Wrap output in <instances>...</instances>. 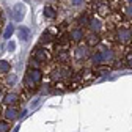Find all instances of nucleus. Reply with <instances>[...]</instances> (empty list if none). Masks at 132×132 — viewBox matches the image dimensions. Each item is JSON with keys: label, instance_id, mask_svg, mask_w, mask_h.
Returning <instances> with one entry per match:
<instances>
[{"label": "nucleus", "instance_id": "obj_2", "mask_svg": "<svg viewBox=\"0 0 132 132\" xmlns=\"http://www.w3.org/2000/svg\"><path fill=\"white\" fill-rule=\"evenodd\" d=\"M90 55H91V49H88L85 44L80 43V44H77L74 47V51L71 54V61H76V63H79L82 66L85 61H88Z\"/></svg>", "mask_w": 132, "mask_h": 132}, {"label": "nucleus", "instance_id": "obj_15", "mask_svg": "<svg viewBox=\"0 0 132 132\" xmlns=\"http://www.w3.org/2000/svg\"><path fill=\"white\" fill-rule=\"evenodd\" d=\"M110 66L109 64H99V66H93L91 71H93V76H104V74H109L110 72Z\"/></svg>", "mask_w": 132, "mask_h": 132}, {"label": "nucleus", "instance_id": "obj_1", "mask_svg": "<svg viewBox=\"0 0 132 132\" xmlns=\"http://www.w3.org/2000/svg\"><path fill=\"white\" fill-rule=\"evenodd\" d=\"M44 79V72L43 69H35V68H27L24 80H22V87L25 91L28 93H35L38 90V87L43 84Z\"/></svg>", "mask_w": 132, "mask_h": 132}, {"label": "nucleus", "instance_id": "obj_23", "mask_svg": "<svg viewBox=\"0 0 132 132\" xmlns=\"http://www.w3.org/2000/svg\"><path fill=\"white\" fill-rule=\"evenodd\" d=\"M3 84H0V101H2V97H3Z\"/></svg>", "mask_w": 132, "mask_h": 132}, {"label": "nucleus", "instance_id": "obj_16", "mask_svg": "<svg viewBox=\"0 0 132 132\" xmlns=\"http://www.w3.org/2000/svg\"><path fill=\"white\" fill-rule=\"evenodd\" d=\"M11 69V63L8 60H0V77H3L10 72Z\"/></svg>", "mask_w": 132, "mask_h": 132}, {"label": "nucleus", "instance_id": "obj_20", "mask_svg": "<svg viewBox=\"0 0 132 132\" xmlns=\"http://www.w3.org/2000/svg\"><path fill=\"white\" fill-rule=\"evenodd\" d=\"M11 130V124L5 120H0V132H10Z\"/></svg>", "mask_w": 132, "mask_h": 132}, {"label": "nucleus", "instance_id": "obj_24", "mask_svg": "<svg viewBox=\"0 0 132 132\" xmlns=\"http://www.w3.org/2000/svg\"><path fill=\"white\" fill-rule=\"evenodd\" d=\"M8 47H10V51H13V49H14V43H10Z\"/></svg>", "mask_w": 132, "mask_h": 132}, {"label": "nucleus", "instance_id": "obj_19", "mask_svg": "<svg viewBox=\"0 0 132 132\" xmlns=\"http://www.w3.org/2000/svg\"><path fill=\"white\" fill-rule=\"evenodd\" d=\"M13 31H14V25L13 24H8V27L5 28V33H3V38L5 39H10L13 36Z\"/></svg>", "mask_w": 132, "mask_h": 132}, {"label": "nucleus", "instance_id": "obj_8", "mask_svg": "<svg viewBox=\"0 0 132 132\" xmlns=\"http://www.w3.org/2000/svg\"><path fill=\"white\" fill-rule=\"evenodd\" d=\"M102 35L101 33H87L85 35V46L88 47V49H96L99 44L102 43Z\"/></svg>", "mask_w": 132, "mask_h": 132}, {"label": "nucleus", "instance_id": "obj_12", "mask_svg": "<svg viewBox=\"0 0 132 132\" xmlns=\"http://www.w3.org/2000/svg\"><path fill=\"white\" fill-rule=\"evenodd\" d=\"M44 18L49 19V21H55V19L58 18V10H57L54 5L44 6Z\"/></svg>", "mask_w": 132, "mask_h": 132}, {"label": "nucleus", "instance_id": "obj_21", "mask_svg": "<svg viewBox=\"0 0 132 132\" xmlns=\"http://www.w3.org/2000/svg\"><path fill=\"white\" fill-rule=\"evenodd\" d=\"M68 3H69L71 8H80L85 3V0H68Z\"/></svg>", "mask_w": 132, "mask_h": 132}, {"label": "nucleus", "instance_id": "obj_18", "mask_svg": "<svg viewBox=\"0 0 132 132\" xmlns=\"http://www.w3.org/2000/svg\"><path fill=\"white\" fill-rule=\"evenodd\" d=\"M54 87H55V91H64V90H68V84L63 82V80L54 82Z\"/></svg>", "mask_w": 132, "mask_h": 132}, {"label": "nucleus", "instance_id": "obj_11", "mask_svg": "<svg viewBox=\"0 0 132 132\" xmlns=\"http://www.w3.org/2000/svg\"><path fill=\"white\" fill-rule=\"evenodd\" d=\"M24 16H25V6L22 3H18V5H14L13 8V18L16 22H21L24 19Z\"/></svg>", "mask_w": 132, "mask_h": 132}, {"label": "nucleus", "instance_id": "obj_9", "mask_svg": "<svg viewBox=\"0 0 132 132\" xmlns=\"http://www.w3.org/2000/svg\"><path fill=\"white\" fill-rule=\"evenodd\" d=\"M94 76H93V71L90 69V68H80L79 69V72H77V76L74 77L76 80H79L80 84L82 82H85V80H90V79H93Z\"/></svg>", "mask_w": 132, "mask_h": 132}, {"label": "nucleus", "instance_id": "obj_5", "mask_svg": "<svg viewBox=\"0 0 132 132\" xmlns=\"http://www.w3.org/2000/svg\"><path fill=\"white\" fill-rule=\"evenodd\" d=\"M85 28H82V27H79V25H74L72 28H69V31H68V36H69V41H71V44H80V43H84V39H85Z\"/></svg>", "mask_w": 132, "mask_h": 132}, {"label": "nucleus", "instance_id": "obj_6", "mask_svg": "<svg viewBox=\"0 0 132 132\" xmlns=\"http://www.w3.org/2000/svg\"><path fill=\"white\" fill-rule=\"evenodd\" d=\"M22 101V96L14 91V90H10L6 93H3V97H2V104L5 107H11V105H18L19 102Z\"/></svg>", "mask_w": 132, "mask_h": 132}, {"label": "nucleus", "instance_id": "obj_4", "mask_svg": "<svg viewBox=\"0 0 132 132\" xmlns=\"http://www.w3.org/2000/svg\"><path fill=\"white\" fill-rule=\"evenodd\" d=\"M31 57H33V60H36L39 64H49L51 60H52V52H49L46 47L38 46L36 51L31 54Z\"/></svg>", "mask_w": 132, "mask_h": 132}, {"label": "nucleus", "instance_id": "obj_3", "mask_svg": "<svg viewBox=\"0 0 132 132\" xmlns=\"http://www.w3.org/2000/svg\"><path fill=\"white\" fill-rule=\"evenodd\" d=\"M112 0H96V3L93 5V13L97 16V18H109L112 14V5H110Z\"/></svg>", "mask_w": 132, "mask_h": 132}, {"label": "nucleus", "instance_id": "obj_14", "mask_svg": "<svg viewBox=\"0 0 132 132\" xmlns=\"http://www.w3.org/2000/svg\"><path fill=\"white\" fill-rule=\"evenodd\" d=\"M120 14L123 16L124 22H130L132 21V5H124V6H120Z\"/></svg>", "mask_w": 132, "mask_h": 132}, {"label": "nucleus", "instance_id": "obj_17", "mask_svg": "<svg viewBox=\"0 0 132 132\" xmlns=\"http://www.w3.org/2000/svg\"><path fill=\"white\" fill-rule=\"evenodd\" d=\"M18 33H19V38H21L22 41H28V39H30V30H28L27 27L21 25L19 30H18Z\"/></svg>", "mask_w": 132, "mask_h": 132}, {"label": "nucleus", "instance_id": "obj_25", "mask_svg": "<svg viewBox=\"0 0 132 132\" xmlns=\"http://www.w3.org/2000/svg\"><path fill=\"white\" fill-rule=\"evenodd\" d=\"M124 3L126 5H132V0H124Z\"/></svg>", "mask_w": 132, "mask_h": 132}, {"label": "nucleus", "instance_id": "obj_13", "mask_svg": "<svg viewBox=\"0 0 132 132\" xmlns=\"http://www.w3.org/2000/svg\"><path fill=\"white\" fill-rule=\"evenodd\" d=\"M91 18H93L91 11H85V13H82L76 25H79V27H82V28H87V27H88V24H90V19H91Z\"/></svg>", "mask_w": 132, "mask_h": 132}, {"label": "nucleus", "instance_id": "obj_22", "mask_svg": "<svg viewBox=\"0 0 132 132\" xmlns=\"http://www.w3.org/2000/svg\"><path fill=\"white\" fill-rule=\"evenodd\" d=\"M14 82H16V76H14V74H11V76H10V79H6V82H5L3 85H8V87H10V85H13V84H14Z\"/></svg>", "mask_w": 132, "mask_h": 132}, {"label": "nucleus", "instance_id": "obj_7", "mask_svg": "<svg viewBox=\"0 0 132 132\" xmlns=\"http://www.w3.org/2000/svg\"><path fill=\"white\" fill-rule=\"evenodd\" d=\"M22 110L18 107V105H11V107H5V110L2 112V120H5V121H8V123H11V121H16L19 117H21V113Z\"/></svg>", "mask_w": 132, "mask_h": 132}, {"label": "nucleus", "instance_id": "obj_26", "mask_svg": "<svg viewBox=\"0 0 132 132\" xmlns=\"http://www.w3.org/2000/svg\"><path fill=\"white\" fill-rule=\"evenodd\" d=\"M113 2H120V0H113Z\"/></svg>", "mask_w": 132, "mask_h": 132}, {"label": "nucleus", "instance_id": "obj_10", "mask_svg": "<svg viewBox=\"0 0 132 132\" xmlns=\"http://www.w3.org/2000/svg\"><path fill=\"white\" fill-rule=\"evenodd\" d=\"M87 28L90 30V33H101V30H102V22H101V19L96 18V16H93V18L90 19V24H88Z\"/></svg>", "mask_w": 132, "mask_h": 132}]
</instances>
